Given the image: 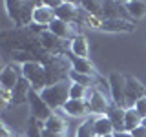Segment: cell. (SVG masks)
<instances>
[{"label": "cell", "instance_id": "8fae6325", "mask_svg": "<svg viewBox=\"0 0 146 137\" xmlns=\"http://www.w3.org/2000/svg\"><path fill=\"white\" fill-rule=\"evenodd\" d=\"M49 33H53L55 37H58L60 40H71L75 39V29H73V26L71 24H68V22H64V20H58V18H55V20L49 24Z\"/></svg>", "mask_w": 146, "mask_h": 137}, {"label": "cell", "instance_id": "d4e9b609", "mask_svg": "<svg viewBox=\"0 0 146 137\" xmlns=\"http://www.w3.org/2000/svg\"><path fill=\"white\" fill-rule=\"evenodd\" d=\"M80 7L84 9L86 13L100 18L102 17V7H104V2H99V0H88V2H80Z\"/></svg>", "mask_w": 146, "mask_h": 137}, {"label": "cell", "instance_id": "3957f363", "mask_svg": "<svg viewBox=\"0 0 146 137\" xmlns=\"http://www.w3.org/2000/svg\"><path fill=\"white\" fill-rule=\"evenodd\" d=\"M27 104H29V117H35V119H38V121L46 122L53 115V110L44 102L40 91H36L33 88L29 90V95H27Z\"/></svg>", "mask_w": 146, "mask_h": 137}, {"label": "cell", "instance_id": "7c38bea8", "mask_svg": "<svg viewBox=\"0 0 146 137\" xmlns=\"http://www.w3.org/2000/svg\"><path fill=\"white\" fill-rule=\"evenodd\" d=\"M64 112L71 117H82V115H88L90 112V104L86 99H70L66 104H64Z\"/></svg>", "mask_w": 146, "mask_h": 137}, {"label": "cell", "instance_id": "603a6c76", "mask_svg": "<svg viewBox=\"0 0 146 137\" xmlns=\"http://www.w3.org/2000/svg\"><path fill=\"white\" fill-rule=\"evenodd\" d=\"M42 132H44V121H38V119H35V117H29L26 137H42Z\"/></svg>", "mask_w": 146, "mask_h": 137}, {"label": "cell", "instance_id": "277c9868", "mask_svg": "<svg viewBox=\"0 0 146 137\" xmlns=\"http://www.w3.org/2000/svg\"><path fill=\"white\" fill-rule=\"evenodd\" d=\"M146 97V88L141 80H137L135 77L126 75V91H124V108H133L137 100Z\"/></svg>", "mask_w": 146, "mask_h": 137}, {"label": "cell", "instance_id": "d6a6232c", "mask_svg": "<svg viewBox=\"0 0 146 137\" xmlns=\"http://www.w3.org/2000/svg\"><path fill=\"white\" fill-rule=\"evenodd\" d=\"M15 137H26V134H15Z\"/></svg>", "mask_w": 146, "mask_h": 137}, {"label": "cell", "instance_id": "4dcf8cb0", "mask_svg": "<svg viewBox=\"0 0 146 137\" xmlns=\"http://www.w3.org/2000/svg\"><path fill=\"white\" fill-rule=\"evenodd\" d=\"M66 134H55V132L51 130H48V128H44V132H42V137H64Z\"/></svg>", "mask_w": 146, "mask_h": 137}, {"label": "cell", "instance_id": "ac0fdd59", "mask_svg": "<svg viewBox=\"0 0 146 137\" xmlns=\"http://www.w3.org/2000/svg\"><path fill=\"white\" fill-rule=\"evenodd\" d=\"M124 6L133 20H139V18H143L146 15V2L144 0H126Z\"/></svg>", "mask_w": 146, "mask_h": 137}, {"label": "cell", "instance_id": "ba28073f", "mask_svg": "<svg viewBox=\"0 0 146 137\" xmlns=\"http://www.w3.org/2000/svg\"><path fill=\"white\" fill-rule=\"evenodd\" d=\"M88 104H90V112L91 113H99V115H106L108 108H110V100L106 99V95L97 88H90L88 91Z\"/></svg>", "mask_w": 146, "mask_h": 137}, {"label": "cell", "instance_id": "5bb4252c", "mask_svg": "<svg viewBox=\"0 0 146 137\" xmlns=\"http://www.w3.org/2000/svg\"><path fill=\"white\" fill-rule=\"evenodd\" d=\"M102 31H108V33H121V31H133L135 29V22L130 20H121V18H113V20H102V26H100Z\"/></svg>", "mask_w": 146, "mask_h": 137}, {"label": "cell", "instance_id": "30bf717a", "mask_svg": "<svg viewBox=\"0 0 146 137\" xmlns=\"http://www.w3.org/2000/svg\"><path fill=\"white\" fill-rule=\"evenodd\" d=\"M106 117L111 121L113 130H115V132H126V126H124V121H126V108L117 106L115 102H111V104H110V108H108V112H106Z\"/></svg>", "mask_w": 146, "mask_h": 137}, {"label": "cell", "instance_id": "484cf974", "mask_svg": "<svg viewBox=\"0 0 146 137\" xmlns=\"http://www.w3.org/2000/svg\"><path fill=\"white\" fill-rule=\"evenodd\" d=\"M88 91H90V88H86V86H80V84H73V82H71L70 99H84V97H88Z\"/></svg>", "mask_w": 146, "mask_h": 137}, {"label": "cell", "instance_id": "5b68a950", "mask_svg": "<svg viewBox=\"0 0 146 137\" xmlns=\"http://www.w3.org/2000/svg\"><path fill=\"white\" fill-rule=\"evenodd\" d=\"M108 86L110 93H111V102H115L117 106L124 108V91H126V75L122 73H110L108 77Z\"/></svg>", "mask_w": 146, "mask_h": 137}, {"label": "cell", "instance_id": "6da1fadb", "mask_svg": "<svg viewBox=\"0 0 146 137\" xmlns=\"http://www.w3.org/2000/svg\"><path fill=\"white\" fill-rule=\"evenodd\" d=\"M70 88H71V80H60L57 84L46 86L40 91V95L51 110H58L64 108V104L70 100Z\"/></svg>", "mask_w": 146, "mask_h": 137}, {"label": "cell", "instance_id": "f546056e", "mask_svg": "<svg viewBox=\"0 0 146 137\" xmlns=\"http://www.w3.org/2000/svg\"><path fill=\"white\" fill-rule=\"evenodd\" d=\"M131 135H133V137H146V126L141 124L139 128H135V130L131 132Z\"/></svg>", "mask_w": 146, "mask_h": 137}, {"label": "cell", "instance_id": "836d02e7", "mask_svg": "<svg viewBox=\"0 0 146 137\" xmlns=\"http://www.w3.org/2000/svg\"><path fill=\"white\" fill-rule=\"evenodd\" d=\"M143 126H146V117H144V119H143Z\"/></svg>", "mask_w": 146, "mask_h": 137}, {"label": "cell", "instance_id": "e0dca14e", "mask_svg": "<svg viewBox=\"0 0 146 137\" xmlns=\"http://www.w3.org/2000/svg\"><path fill=\"white\" fill-rule=\"evenodd\" d=\"M95 134H97V137H111L115 134L111 121H110L106 115H97L95 117Z\"/></svg>", "mask_w": 146, "mask_h": 137}, {"label": "cell", "instance_id": "7a4b0ae2", "mask_svg": "<svg viewBox=\"0 0 146 137\" xmlns=\"http://www.w3.org/2000/svg\"><path fill=\"white\" fill-rule=\"evenodd\" d=\"M22 75H24V79L29 80L31 88L36 91H42L48 86V71L40 61H31L22 64Z\"/></svg>", "mask_w": 146, "mask_h": 137}, {"label": "cell", "instance_id": "83f0119b", "mask_svg": "<svg viewBox=\"0 0 146 137\" xmlns=\"http://www.w3.org/2000/svg\"><path fill=\"white\" fill-rule=\"evenodd\" d=\"M133 108L137 110V112H139V115L144 119V117H146V97H143V99L137 100V104H135Z\"/></svg>", "mask_w": 146, "mask_h": 137}, {"label": "cell", "instance_id": "9c48e42d", "mask_svg": "<svg viewBox=\"0 0 146 137\" xmlns=\"http://www.w3.org/2000/svg\"><path fill=\"white\" fill-rule=\"evenodd\" d=\"M57 18L55 11L51 7H48L44 4V0H38L36 2V7H35V13H33V22L38 26H44V27H49V24Z\"/></svg>", "mask_w": 146, "mask_h": 137}, {"label": "cell", "instance_id": "ffe728a7", "mask_svg": "<svg viewBox=\"0 0 146 137\" xmlns=\"http://www.w3.org/2000/svg\"><path fill=\"white\" fill-rule=\"evenodd\" d=\"M143 124V117L139 115L135 108H128L126 110V121H124V126H126V132H133L135 128H139Z\"/></svg>", "mask_w": 146, "mask_h": 137}, {"label": "cell", "instance_id": "4316f807", "mask_svg": "<svg viewBox=\"0 0 146 137\" xmlns=\"http://www.w3.org/2000/svg\"><path fill=\"white\" fill-rule=\"evenodd\" d=\"M9 102H13V91L0 86V104H2V110H6Z\"/></svg>", "mask_w": 146, "mask_h": 137}, {"label": "cell", "instance_id": "7402d4cb", "mask_svg": "<svg viewBox=\"0 0 146 137\" xmlns=\"http://www.w3.org/2000/svg\"><path fill=\"white\" fill-rule=\"evenodd\" d=\"M68 77H70V80L73 84H80V86H86V88H95V77H91V75H82V73L70 70Z\"/></svg>", "mask_w": 146, "mask_h": 137}, {"label": "cell", "instance_id": "44dd1931", "mask_svg": "<svg viewBox=\"0 0 146 137\" xmlns=\"http://www.w3.org/2000/svg\"><path fill=\"white\" fill-rule=\"evenodd\" d=\"M44 128H48V130L55 132V134H66V121H64L60 115L53 113V115L44 122Z\"/></svg>", "mask_w": 146, "mask_h": 137}, {"label": "cell", "instance_id": "8992f818", "mask_svg": "<svg viewBox=\"0 0 146 137\" xmlns=\"http://www.w3.org/2000/svg\"><path fill=\"white\" fill-rule=\"evenodd\" d=\"M22 77H24L22 75V64L11 62L2 70V73H0V84H2V88L13 91V88L18 84V80H20Z\"/></svg>", "mask_w": 146, "mask_h": 137}, {"label": "cell", "instance_id": "f1b7e54d", "mask_svg": "<svg viewBox=\"0 0 146 137\" xmlns=\"http://www.w3.org/2000/svg\"><path fill=\"white\" fill-rule=\"evenodd\" d=\"M0 134H2V137H15V132H11V128L4 122L0 124Z\"/></svg>", "mask_w": 146, "mask_h": 137}, {"label": "cell", "instance_id": "1f68e13d", "mask_svg": "<svg viewBox=\"0 0 146 137\" xmlns=\"http://www.w3.org/2000/svg\"><path fill=\"white\" fill-rule=\"evenodd\" d=\"M111 137H133V135H131V132H115Z\"/></svg>", "mask_w": 146, "mask_h": 137}, {"label": "cell", "instance_id": "52a82bcc", "mask_svg": "<svg viewBox=\"0 0 146 137\" xmlns=\"http://www.w3.org/2000/svg\"><path fill=\"white\" fill-rule=\"evenodd\" d=\"M113 18L133 22V18L130 17L124 2H110V0H106V2H104V7H102V17H100V20H113Z\"/></svg>", "mask_w": 146, "mask_h": 137}, {"label": "cell", "instance_id": "4fadbf2b", "mask_svg": "<svg viewBox=\"0 0 146 137\" xmlns=\"http://www.w3.org/2000/svg\"><path fill=\"white\" fill-rule=\"evenodd\" d=\"M68 59H70V64H71L73 71L82 73V75H91V77L97 75L95 66L90 59H80V57H75V55H68Z\"/></svg>", "mask_w": 146, "mask_h": 137}, {"label": "cell", "instance_id": "d6986e66", "mask_svg": "<svg viewBox=\"0 0 146 137\" xmlns=\"http://www.w3.org/2000/svg\"><path fill=\"white\" fill-rule=\"evenodd\" d=\"M40 44L44 46V49H48V51H57V49L62 48V40L58 39V37H55L53 33H49L48 31H44L42 35H40Z\"/></svg>", "mask_w": 146, "mask_h": 137}, {"label": "cell", "instance_id": "9a60e30c", "mask_svg": "<svg viewBox=\"0 0 146 137\" xmlns=\"http://www.w3.org/2000/svg\"><path fill=\"white\" fill-rule=\"evenodd\" d=\"M29 90H31L29 80L22 77V79L18 80V84L13 88V104H24V102H27Z\"/></svg>", "mask_w": 146, "mask_h": 137}, {"label": "cell", "instance_id": "cb8c5ba5", "mask_svg": "<svg viewBox=\"0 0 146 137\" xmlns=\"http://www.w3.org/2000/svg\"><path fill=\"white\" fill-rule=\"evenodd\" d=\"M77 137H97V134H95V117H88L79 126Z\"/></svg>", "mask_w": 146, "mask_h": 137}, {"label": "cell", "instance_id": "2e32d148", "mask_svg": "<svg viewBox=\"0 0 146 137\" xmlns=\"http://www.w3.org/2000/svg\"><path fill=\"white\" fill-rule=\"evenodd\" d=\"M70 49H71V55H75V57L88 59V55H90V46H88V40H86V37L77 35L75 39L70 42Z\"/></svg>", "mask_w": 146, "mask_h": 137}]
</instances>
